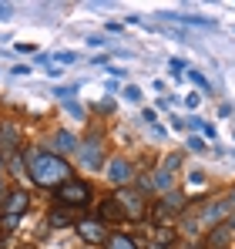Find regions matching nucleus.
Listing matches in <instances>:
<instances>
[{
    "label": "nucleus",
    "mask_w": 235,
    "mask_h": 249,
    "mask_svg": "<svg viewBox=\"0 0 235 249\" xmlns=\"http://www.w3.org/2000/svg\"><path fill=\"white\" fill-rule=\"evenodd\" d=\"M108 178H111L115 185H128V182H131V165H128L124 159H115V162L108 165Z\"/></svg>",
    "instance_id": "6e6552de"
},
{
    "label": "nucleus",
    "mask_w": 235,
    "mask_h": 249,
    "mask_svg": "<svg viewBox=\"0 0 235 249\" xmlns=\"http://www.w3.org/2000/svg\"><path fill=\"white\" fill-rule=\"evenodd\" d=\"M192 81H195L198 88H205V91H212V84L205 81V74H198V71H192Z\"/></svg>",
    "instance_id": "6ab92c4d"
},
{
    "label": "nucleus",
    "mask_w": 235,
    "mask_h": 249,
    "mask_svg": "<svg viewBox=\"0 0 235 249\" xmlns=\"http://www.w3.org/2000/svg\"><path fill=\"white\" fill-rule=\"evenodd\" d=\"M54 196H57V202L61 206H87L91 202V185L87 182H81V178H67V182H61L57 189H54Z\"/></svg>",
    "instance_id": "f03ea898"
},
{
    "label": "nucleus",
    "mask_w": 235,
    "mask_h": 249,
    "mask_svg": "<svg viewBox=\"0 0 235 249\" xmlns=\"http://www.w3.org/2000/svg\"><path fill=\"white\" fill-rule=\"evenodd\" d=\"M47 222H50V226H67V222H71V215H67V212H50V219H47Z\"/></svg>",
    "instance_id": "dca6fc26"
},
{
    "label": "nucleus",
    "mask_w": 235,
    "mask_h": 249,
    "mask_svg": "<svg viewBox=\"0 0 235 249\" xmlns=\"http://www.w3.org/2000/svg\"><path fill=\"white\" fill-rule=\"evenodd\" d=\"M229 236H232V229H229V222H222V226L205 239V246H208V249H222L225 243H229Z\"/></svg>",
    "instance_id": "9d476101"
},
{
    "label": "nucleus",
    "mask_w": 235,
    "mask_h": 249,
    "mask_svg": "<svg viewBox=\"0 0 235 249\" xmlns=\"http://www.w3.org/2000/svg\"><path fill=\"white\" fill-rule=\"evenodd\" d=\"M161 17H168V20H182V24H195V27H208L212 20H205V17H188V14H161Z\"/></svg>",
    "instance_id": "ddd939ff"
},
{
    "label": "nucleus",
    "mask_w": 235,
    "mask_h": 249,
    "mask_svg": "<svg viewBox=\"0 0 235 249\" xmlns=\"http://www.w3.org/2000/svg\"><path fill=\"white\" fill-rule=\"evenodd\" d=\"M0 148L14 152L17 148V124L14 122H0Z\"/></svg>",
    "instance_id": "1a4fd4ad"
},
{
    "label": "nucleus",
    "mask_w": 235,
    "mask_h": 249,
    "mask_svg": "<svg viewBox=\"0 0 235 249\" xmlns=\"http://www.w3.org/2000/svg\"><path fill=\"white\" fill-rule=\"evenodd\" d=\"M178 165H182V155H168V162H165V168L171 172V168H178Z\"/></svg>",
    "instance_id": "4be33fe9"
},
{
    "label": "nucleus",
    "mask_w": 235,
    "mask_h": 249,
    "mask_svg": "<svg viewBox=\"0 0 235 249\" xmlns=\"http://www.w3.org/2000/svg\"><path fill=\"white\" fill-rule=\"evenodd\" d=\"M148 249H165V246H148Z\"/></svg>",
    "instance_id": "cd10ccee"
},
{
    "label": "nucleus",
    "mask_w": 235,
    "mask_h": 249,
    "mask_svg": "<svg viewBox=\"0 0 235 249\" xmlns=\"http://www.w3.org/2000/svg\"><path fill=\"white\" fill-rule=\"evenodd\" d=\"M188 148H192V152H205V142H201V138H188Z\"/></svg>",
    "instance_id": "412c9836"
},
{
    "label": "nucleus",
    "mask_w": 235,
    "mask_h": 249,
    "mask_svg": "<svg viewBox=\"0 0 235 249\" xmlns=\"http://www.w3.org/2000/svg\"><path fill=\"white\" fill-rule=\"evenodd\" d=\"M78 236L84 239V243H104V222L101 219H81L78 222Z\"/></svg>",
    "instance_id": "423d86ee"
},
{
    "label": "nucleus",
    "mask_w": 235,
    "mask_h": 249,
    "mask_svg": "<svg viewBox=\"0 0 235 249\" xmlns=\"http://www.w3.org/2000/svg\"><path fill=\"white\" fill-rule=\"evenodd\" d=\"M185 105H188V108H198V105H201V94H188Z\"/></svg>",
    "instance_id": "5701e85b"
},
{
    "label": "nucleus",
    "mask_w": 235,
    "mask_h": 249,
    "mask_svg": "<svg viewBox=\"0 0 235 249\" xmlns=\"http://www.w3.org/2000/svg\"><path fill=\"white\" fill-rule=\"evenodd\" d=\"M64 105H67V111H71V115H74L78 122H81V118H84V108H81L78 101H64Z\"/></svg>",
    "instance_id": "f3484780"
},
{
    "label": "nucleus",
    "mask_w": 235,
    "mask_h": 249,
    "mask_svg": "<svg viewBox=\"0 0 235 249\" xmlns=\"http://www.w3.org/2000/svg\"><path fill=\"white\" fill-rule=\"evenodd\" d=\"M118 209H121V215H128V219H145V196L141 192H134V189H121L115 196Z\"/></svg>",
    "instance_id": "7ed1b4c3"
},
{
    "label": "nucleus",
    "mask_w": 235,
    "mask_h": 249,
    "mask_svg": "<svg viewBox=\"0 0 235 249\" xmlns=\"http://www.w3.org/2000/svg\"><path fill=\"white\" fill-rule=\"evenodd\" d=\"M78 155H81V162L87 168H101V162H104V152H101V138L98 135H91L84 145H78Z\"/></svg>",
    "instance_id": "20e7f679"
},
{
    "label": "nucleus",
    "mask_w": 235,
    "mask_h": 249,
    "mask_svg": "<svg viewBox=\"0 0 235 249\" xmlns=\"http://www.w3.org/2000/svg\"><path fill=\"white\" fill-rule=\"evenodd\" d=\"M50 145H54V152H57V159H61V155H71V152H78L81 142L74 138V135H71V131H57Z\"/></svg>",
    "instance_id": "0eeeda50"
},
{
    "label": "nucleus",
    "mask_w": 235,
    "mask_h": 249,
    "mask_svg": "<svg viewBox=\"0 0 235 249\" xmlns=\"http://www.w3.org/2000/svg\"><path fill=\"white\" fill-rule=\"evenodd\" d=\"M124 98H128V101H141V91H138L134 84H128V88H124Z\"/></svg>",
    "instance_id": "a211bd4d"
},
{
    "label": "nucleus",
    "mask_w": 235,
    "mask_h": 249,
    "mask_svg": "<svg viewBox=\"0 0 235 249\" xmlns=\"http://www.w3.org/2000/svg\"><path fill=\"white\" fill-rule=\"evenodd\" d=\"M10 14H14V7H10V3H0V20H7Z\"/></svg>",
    "instance_id": "393cba45"
},
{
    "label": "nucleus",
    "mask_w": 235,
    "mask_h": 249,
    "mask_svg": "<svg viewBox=\"0 0 235 249\" xmlns=\"http://www.w3.org/2000/svg\"><path fill=\"white\" fill-rule=\"evenodd\" d=\"M171 182H175V178H171V172H168V168H158L155 178H148L145 185H148V189H158V192H168V189H171Z\"/></svg>",
    "instance_id": "9b49d317"
},
{
    "label": "nucleus",
    "mask_w": 235,
    "mask_h": 249,
    "mask_svg": "<svg viewBox=\"0 0 235 249\" xmlns=\"http://www.w3.org/2000/svg\"><path fill=\"white\" fill-rule=\"evenodd\" d=\"M101 215H104V219H118V215H121V209H118L115 199H108V202L101 206Z\"/></svg>",
    "instance_id": "2eb2a0df"
},
{
    "label": "nucleus",
    "mask_w": 235,
    "mask_h": 249,
    "mask_svg": "<svg viewBox=\"0 0 235 249\" xmlns=\"http://www.w3.org/2000/svg\"><path fill=\"white\" fill-rule=\"evenodd\" d=\"M108 249H138V243H134V239H128L124 232H118V236L108 239Z\"/></svg>",
    "instance_id": "4468645a"
},
{
    "label": "nucleus",
    "mask_w": 235,
    "mask_h": 249,
    "mask_svg": "<svg viewBox=\"0 0 235 249\" xmlns=\"http://www.w3.org/2000/svg\"><path fill=\"white\" fill-rule=\"evenodd\" d=\"M27 202H31V199H27V192H20V189H17V192H10V196H7V202H3V215H7V222H17V219L27 212Z\"/></svg>",
    "instance_id": "39448f33"
},
{
    "label": "nucleus",
    "mask_w": 235,
    "mask_h": 249,
    "mask_svg": "<svg viewBox=\"0 0 235 249\" xmlns=\"http://www.w3.org/2000/svg\"><path fill=\"white\" fill-rule=\"evenodd\" d=\"M229 202H232V206H235V189H232V192H229Z\"/></svg>",
    "instance_id": "bb28decb"
},
{
    "label": "nucleus",
    "mask_w": 235,
    "mask_h": 249,
    "mask_svg": "<svg viewBox=\"0 0 235 249\" xmlns=\"http://www.w3.org/2000/svg\"><path fill=\"white\" fill-rule=\"evenodd\" d=\"M24 162H27V175L44 185V189H57L61 182H67L71 178V168L64 159H57L54 152H44V148H27V155H24Z\"/></svg>",
    "instance_id": "f257e3e1"
},
{
    "label": "nucleus",
    "mask_w": 235,
    "mask_h": 249,
    "mask_svg": "<svg viewBox=\"0 0 235 249\" xmlns=\"http://www.w3.org/2000/svg\"><path fill=\"white\" fill-rule=\"evenodd\" d=\"M87 44H91V47H104V44H108V37H101V34H91V37H87Z\"/></svg>",
    "instance_id": "aec40b11"
},
{
    "label": "nucleus",
    "mask_w": 235,
    "mask_h": 249,
    "mask_svg": "<svg viewBox=\"0 0 235 249\" xmlns=\"http://www.w3.org/2000/svg\"><path fill=\"white\" fill-rule=\"evenodd\" d=\"M168 68H171V74H182V68H185V61H178V57H175V61H171Z\"/></svg>",
    "instance_id": "b1692460"
},
{
    "label": "nucleus",
    "mask_w": 235,
    "mask_h": 249,
    "mask_svg": "<svg viewBox=\"0 0 235 249\" xmlns=\"http://www.w3.org/2000/svg\"><path fill=\"white\" fill-rule=\"evenodd\" d=\"M0 189H3V159H0Z\"/></svg>",
    "instance_id": "a878e982"
},
{
    "label": "nucleus",
    "mask_w": 235,
    "mask_h": 249,
    "mask_svg": "<svg viewBox=\"0 0 235 249\" xmlns=\"http://www.w3.org/2000/svg\"><path fill=\"white\" fill-rule=\"evenodd\" d=\"M171 243H175V232H171L168 226H158V229H155V246L171 249Z\"/></svg>",
    "instance_id": "f8f14e48"
}]
</instances>
